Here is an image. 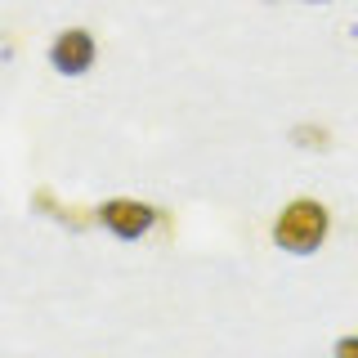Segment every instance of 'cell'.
Masks as SVG:
<instances>
[{
  "instance_id": "1",
  "label": "cell",
  "mask_w": 358,
  "mask_h": 358,
  "mask_svg": "<svg viewBox=\"0 0 358 358\" xmlns=\"http://www.w3.org/2000/svg\"><path fill=\"white\" fill-rule=\"evenodd\" d=\"M327 229H331V215L322 201L313 197H296L278 210L273 220V242L282 246L287 255H313L322 242H327Z\"/></svg>"
},
{
  "instance_id": "2",
  "label": "cell",
  "mask_w": 358,
  "mask_h": 358,
  "mask_svg": "<svg viewBox=\"0 0 358 358\" xmlns=\"http://www.w3.org/2000/svg\"><path fill=\"white\" fill-rule=\"evenodd\" d=\"M99 59V45L85 27H67L50 41V67L59 76H85Z\"/></svg>"
},
{
  "instance_id": "3",
  "label": "cell",
  "mask_w": 358,
  "mask_h": 358,
  "mask_svg": "<svg viewBox=\"0 0 358 358\" xmlns=\"http://www.w3.org/2000/svg\"><path fill=\"white\" fill-rule=\"evenodd\" d=\"M99 224H103L112 238L134 242V238H143V233L157 224V210L148 206V201H134V197H112V201L99 206Z\"/></svg>"
},
{
  "instance_id": "4",
  "label": "cell",
  "mask_w": 358,
  "mask_h": 358,
  "mask_svg": "<svg viewBox=\"0 0 358 358\" xmlns=\"http://www.w3.org/2000/svg\"><path fill=\"white\" fill-rule=\"evenodd\" d=\"M296 139H305V148H327V130H313V126H300Z\"/></svg>"
},
{
  "instance_id": "5",
  "label": "cell",
  "mask_w": 358,
  "mask_h": 358,
  "mask_svg": "<svg viewBox=\"0 0 358 358\" xmlns=\"http://www.w3.org/2000/svg\"><path fill=\"white\" fill-rule=\"evenodd\" d=\"M331 358H358V336H341L336 350H331Z\"/></svg>"
},
{
  "instance_id": "6",
  "label": "cell",
  "mask_w": 358,
  "mask_h": 358,
  "mask_svg": "<svg viewBox=\"0 0 358 358\" xmlns=\"http://www.w3.org/2000/svg\"><path fill=\"white\" fill-rule=\"evenodd\" d=\"M309 5H327V0H309Z\"/></svg>"
}]
</instances>
